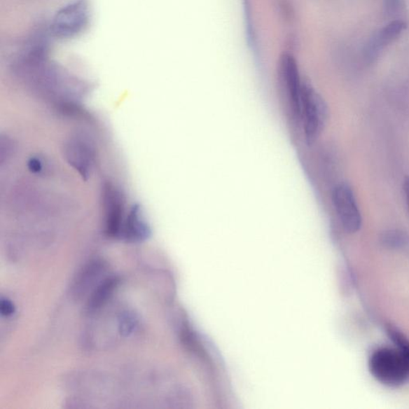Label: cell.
<instances>
[{"mask_svg":"<svg viewBox=\"0 0 409 409\" xmlns=\"http://www.w3.org/2000/svg\"><path fill=\"white\" fill-rule=\"evenodd\" d=\"M369 371L380 384L400 387L409 380V363L398 349L382 347L373 352Z\"/></svg>","mask_w":409,"mask_h":409,"instance_id":"cell-1","label":"cell"},{"mask_svg":"<svg viewBox=\"0 0 409 409\" xmlns=\"http://www.w3.org/2000/svg\"><path fill=\"white\" fill-rule=\"evenodd\" d=\"M328 109L325 101L314 88L304 81L300 100V122L307 144H314L319 137L327 121Z\"/></svg>","mask_w":409,"mask_h":409,"instance_id":"cell-2","label":"cell"},{"mask_svg":"<svg viewBox=\"0 0 409 409\" xmlns=\"http://www.w3.org/2000/svg\"><path fill=\"white\" fill-rule=\"evenodd\" d=\"M90 21L86 0H74L55 14L50 24V32L58 39L76 37L87 29Z\"/></svg>","mask_w":409,"mask_h":409,"instance_id":"cell-3","label":"cell"},{"mask_svg":"<svg viewBox=\"0 0 409 409\" xmlns=\"http://www.w3.org/2000/svg\"><path fill=\"white\" fill-rule=\"evenodd\" d=\"M279 77L289 111L294 120L300 122V100L304 81L300 75L296 60L291 55H283L280 62Z\"/></svg>","mask_w":409,"mask_h":409,"instance_id":"cell-4","label":"cell"},{"mask_svg":"<svg viewBox=\"0 0 409 409\" xmlns=\"http://www.w3.org/2000/svg\"><path fill=\"white\" fill-rule=\"evenodd\" d=\"M332 201L343 228L350 234L359 231L362 218L351 187L345 183L335 186Z\"/></svg>","mask_w":409,"mask_h":409,"instance_id":"cell-5","label":"cell"},{"mask_svg":"<svg viewBox=\"0 0 409 409\" xmlns=\"http://www.w3.org/2000/svg\"><path fill=\"white\" fill-rule=\"evenodd\" d=\"M104 207L106 235L112 238L121 237L125 223L124 200L120 192L109 185L104 188Z\"/></svg>","mask_w":409,"mask_h":409,"instance_id":"cell-6","label":"cell"},{"mask_svg":"<svg viewBox=\"0 0 409 409\" xmlns=\"http://www.w3.org/2000/svg\"><path fill=\"white\" fill-rule=\"evenodd\" d=\"M151 235L150 226L141 214L139 207L134 206L125 221L121 237L127 242H140L146 240Z\"/></svg>","mask_w":409,"mask_h":409,"instance_id":"cell-7","label":"cell"},{"mask_svg":"<svg viewBox=\"0 0 409 409\" xmlns=\"http://www.w3.org/2000/svg\"><path fill=\"white\" fill-rule=\"evenodd\" d=\"M406 27L402 20H394L369 41L366 49V55L368 60L376 58L380 51L391 41L398 37Z\"/></svg>","mask_w":409,"mask_h":409,"instance_id":"cell-8","label":"cell"},{"mask_svg":"<svg viewBox=\"0 0 409 409\" xmlns=\"http://www.w3.org/2000/svg\"><path fill=\"white\" fill-rule=\"evenodd\" d=\"M119 283L120 279L117 276H110L102 279L90 295L86 305L87 312L92 314L100 310L116 292Z\"/></svg>","mask_w":409,"mask_h":409,"instance_id":"cell-9","label":"cell"},{"mask_svg":"<svg viewBox=\"0 0 409 409\" xmlns=\"http://www.w3.org/2000/svg\"><path fill=\"white\" fill-rule=\"evenodd\" d=\"M70 162L83 175L87 176L92 164V152L88 146L81 140H74L68 149Z\"/></svg>","mask_w":409,"mask_h":409,"instance_id":"cell-10","label":"cell"},{"mask_svg":"<svg viewBox=\"0 0 409 409\" xmlns=\"http://www.w3.org/2000/svg\"><path fill=\"white\" fill-rule=\"evenodd\" d=\"M104 270V264L98 261H92V263L85 267L76 282L75 291L76 295H82L86 293L88 289L94 285L95 281L99 279Z\"/></svg>","mask_w":409,"mask_h":409,"instance_id":"cell-11","label":"cell"},{"mask_svg":"<svg viewBox=\"0 0 409 409\" xmlns=\"http://www.w3.org/2000/svg\"><path fill=\"white\" fill-rule=\"evenodd\" d=\"M388 334L396 346V348L401 352L402 354L405 356L409 363V340L408 338L404 334H402L397 329L393 328H389Z\"/></svg>","mask_w":409,"mask_h":409,"instance_id":"cell-12","label":"cell"},{"mask_svg":"<svg viewBox=\"0 0 409 409\" xmlns=\"http://www.w3.org/2000/svg\"><path fill=\"white\" fill-rule=\"evenodd\" d=\"M404 0H385V13L390 17H396L401 13L404 8Z\"/></svg>","mask_w":409,"mask_h":409,"instance_id":"cell-13","label":"cell"},{"mask_svg":"<svg viewBox=\"0 0 409 409\" xmlns=\"http://www.w3.org/2000/svg\"><path fill=\"white\" fill-rule=\"evenodd\" d=\"M0 312L5 317L13 316L15 312L14 303L7 298H2L1 300H0Z\"/></svg>","mask_w":409,"mask_h":409,"instance_id":"cell-14","label":"cell"},{"mask_svg":"<svg viewBox=\"0 0 409 409\" xmlns=\"http://www.w3.org/2000/svg\"><path fill=\"white\" fill-rule=\"evenodd\" d=\"M404 188H405L406 200H407L408 206L409 208V178L406 179L405 181Z\"/></svg>","mask_w":409,"mask_h":409,"instance_id":"cell-15","label":"cell"}]
</instances>
